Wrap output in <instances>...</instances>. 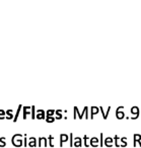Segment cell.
Instances as JSON below:
<instances>
[{"mask_svg": "<svg viewBox=\"0 0 141 148\" xmlns=\"http://www.w3.org/2000/svg\"><path fill=\"white\" fill-rule=\"evenodd\" d=\"M21 136H23V134L17 133V134L13 135V137L11 138V143H12V145H13L14 147H21L23 145V139H20Z\"/></svg>", "mask_w": 141, "mask_h": 148, "instance_id": "6da1fadb", "label": "cell"}, {"mask_svg": "<svg viewBox=\"0 0 141 148\" xmlns=\"http://www.w3.org/2000/svg\"><path fill=\"white\" fill-rule=\"evenodd\" d=\"M46 118V112L44 111V110H37V114H36V119L38 120H45Z\"/></svg>", "mask_w": 141, "mask_h": 148, "instance_id": "7a4b0ae2", "label": "cell"}, {"mask_svg": "<svg viewBox=\"0 0 141 148\" xmlns=\"http://www.w3.org/2000/svg\"><path fill=\"white\" fill-rule=\"evenodd\" d=\"M89 146L91 147H99L100 146V141H99V138L97 137H91L89 139Z\"/></svg>", "mask_w": 141, "mask_h": 148, "instance_id": "3957f363", "label": "cell"}, {"mask_svg": "<svg viewBox=\"0 0 141 148\" xmlns=\"http://www.w3.org/2000/svg\"><path fill=\"white\" fill-rule=\"evenodd\" d=\"M67 141H69V135H67L65 133L60 134V144H59L60 147H62L64 143H66Z\"/></svg>", "mask_w": 141, "mask_h": 148, "instance_id": "277c9868", "label": "cell"}, {"mask_svg": "<svg viewBox=\"0 0 141 148\" xmlns=\"http://www.w3.org/2000/svg\"><path fill=\"white\" fill-rule=\"evenodd\" d=\"M114 144V139L113 137H107L104 140V145L107 147H112Z\"/></svg>", "mask_w": 141, "mask_h": 148, "instance_id": "5b68a950", "label": "cell"}, {"mask_svg": "<svg viewBox=\"0 0 141 148\" xmlns=\"http://www.w3.org/2000/svg\"><path fill=\"white\" fill-rule=\"evenodd\" d=\"M38 140H39V143H38V146L39 147H42V144L45 147L48 146V139H47L46 137H40Z\"/></svg>", "mask_w": 141, "mask_h": 148, "instance_id": "8992f818", "label": "cell"}, {"mask_svg": "<svg viewBox=\"0 0 141 148\" xmlns=\"http://www.w3.org/2000/svg\"><path fill=\"white\" fill-rule=\"evenodd\" d=\"M73 146H74V147H82V138H80V137H75V138H74Z\"/></svg>", "mask_w": 141, "mask_h": 148, "instance_id": "52a82bcc", "label": "cell"}, {"mask_svg": "<svg viewBox=\"0 0 141 148\" xmlns=\"http://www.w3.org/2000/svg\"><path fill=\"white\" fill-rule=\"evenodd\" d=\"M100 112V108L97 107H91L90 108V119L92 120L93 119V116L96 115V114H99Z\"/></svg>", "mask_w": 141, "mask_h": 148, "instance_id": "ba28073f", "label": "cell"}, {"mask_svg": "<svg viewBox=\"0 0 141 148\" xmlns=\"http://www.w3.org/2000/svg\"><path fill=\"white\" fill-rule=\"evenodd\" d=\"M28 146L29 147H37L38 143H37V139L35 137H31L28 139Z\"/></svg>", "mask_w": 141, "mask_h": 148, "instance_id": "9c48e42d", "label": "cell"}, {"mask_svg": "<svg viewBox=\"0 0 141 148\" xmlns=\"http://www.w3.org/2000/svg\"><path fill=\"white\" fill-rule=\"evenodd\" d=\"M23 120L27 119V116L29 115V110H31V107H23Z\"/></svg>", "mask_w": 141, "mask_h": 148, "instance_id": "30bf717a", "label": "cell"}, {"mask_svg": "<svg viewBox=\"0 0 141 148\" xmlns=\"http://www.w3.org/2000/svg\"><path fill=\"white\" fill-rule=\"evenodd\" d=\"M125 113L123 112V110H120V111H116V118L118 120H123L125 118Z\"/></svg>", "mask_w": 141, "mask_h": 148, "instance_id": "8fae6325", "label": "cell"}, {"mask_svg": "<svg viewBox=\"0 0 141 148\" xmlns=\"http://www.w3.org/2000/svg\"><path fill=\"white\" fill-rule=\"evenodd\" d=\"M21 109H23V105H21V104H19V105H18V108H17V111H16L15 115H14V117H13V119H12V121H13L14 123H15V122H17V118H18L19 114H20Z\"/></svg>", "mask_w": 141, "mask_h": 148, "instance_id": "7c38bea8", "label": "cell"}, {"mask_svg": "<svg viewBox=\"0 0 141 148\" xmlns=\"http://www.w3.org/2000/svg\"><path fill=\"white\" fill-rule=\"evenodd\" d=\"M133 138H134V143H133V145L134 147H136V145H137V142L138 141H141V135L138 134V133H135L133 135Z\"/></svg>", "mask_w": 141, "mask_h": 148, "instance_id": "4fadbf2b", "label": "cell"}, {"mask_svg": "<svg viewBox=\"0 0 141 148\" xmlns=\"http://www.w3.org/2000/svg\"><path fill=\"white\" fill-rule=\"evenodd\" d=\"M130 112H131V115H133V116L140 115V111H139V108L138 107H132Z\"/></svg>", "mask_w": 141, "mask_h": 148, "instance_id": "5bb4252c", "label": "cell"}, {"mask_svg": "<svg viewBox=\"0 0 141 148\" xmlns=\"http://www.w3.org/2000/svg\"><path fill=\"white\" fill-rule=\"evenodd\" d=\"M62 113H63L62 110H56V111H55V114H56V117H55V120H61L62 118H63V116L61 115Z\"/></svg>", "mask_w": 141, "mask_h": 148, "instance_id": "9a60e30c", "label": "cell"}, {"mask_svg": "<svg viewBox=\"0 0 141 148\" xmlns=\"http://www.w3.org/2000/svg\"><path fill=\"white\" fill-rule=\"evenodd\" d=\"M83 143H84V146L85 147H89V137L87 135H84L83 137Z\"/></svg>", "mask_w": 141, "mask_h": 148, "instance_id": "2e32d148", "label": "cell"}, {"mask_svg": "<svg viewBox=\"0 0 141 148\" xmlns=\"http://www.w3.org/2000/svg\"><path fill=\"white\" fill-rule=\"evenodd\" d=\"M47 139H48V145H50V147H54V144H53L54 136H53V135H50V136L47 138Z\"/></svg>", "mask_w": 141, "mask_h": 148, "instance_id": "e0dca14e", "label": "cell"}, {"mask_svg": "<svg viewBox=\"0 0 141 148\" xmlns=\"http://www.w3.org/2000/svg\"><path fill=\"white\" fill-rule=\"evenodd\" d=\"M127 137H122L120 138V141H121V145L120 147H126L127 146Z\"/></svg>", "mask_w": 141, "mask_h": 148, "instance_id": "ac0fdd59", "label": "cell"}, {"mask_svg": "<svg viewBox=\"0 0 141 148\" xmlns=\"http://www.w3.org/2000/svg\"><path fill=\"white\" fill-rule=\"evenodd\" d=\"M31 111H32V120H35L36 119V107L35 105H32L31 107Z\"/></svg>", "mask_w": 141, "mask_h": 148, "instance_id": "d6986e66", "label": "cell"}, {"mask_svg": "<svg viewBox=\"0 0 141 148\" xmlns=\"http://www.w3.org/2000/svg\"><path fill=\"white\" fill-rule=\"evenodd\" d=\"M54 115H55V110L49 109L48 111H46V117H51V116H54Z\"/></svg>", "mask_w": 141, "mask_h": 148, "instance_id": "ffe728a7", "label": "cell"}, {"mask_svg": "<svg viewBox=\"0 0 141 148\" xmlns=\"http://www.w3.org/2000/svg\"><path fill=\"white\" fill-rule=\"evenodd\" d=\"M5 140H6V137H4V136H2L0 138V147H5L6 146Z\"/></svg>", "mask_w": 141, "mask_h": 148, "instance_id": "44dd1931", "label": "cell"}, {"mask_svg": "<svg viewBox=\"0 0 141 148\" xmlns=\"http://www.w3.org/2000/svg\"><path fill=\"white\" fill-rule=\"evenodd\" d=\"M114 141H115V146L116 147H120V144H119V140H120V137L118 135H115V137L113 138Z\"/></svg>", "mask_w": 141, "mask_h": 148, "instance_id": "7402d4cb", "label": "cell"}, {"mask_svg": "<svg viewBox=\"0 0 141 148\" xmlns=\"http://www.w3.org/2000/svg\"><path fill=\"white\" fill-rule=\"evenodd\" d=\"M45 120L47 123H53V122L55 121V117L54 116H51V117H46Z\"/></svg>", "mask_w": 141, "mask_h": 148, "instance_id": "603a6c76", "label": "cell"}, {"mask_svg": "<svg viewBox=\"0 0 141 148\" xmlns=\"http://www.w3.org/2000/svg\"><path fill=\"white\" fill-rule=\"evenodd\" d=\"M4 119H5V111L0 109V120H4Z\"/></svg>", "mask_w": 141, "mask_h": 148, "instance_id": "cb8c5ba5", "label": "cell"}, {"mask_svg": "<svg viewBox=\"0 0 141 148\" xmlns=\"http://www.w3.org/2000/svg\"><path fill=\"white\" fill-rule=\"evenodd\" d=\"M74 110H75V112H76V116H77V118H78V119H80V120H82V117H81V114L79 112L78 108L77 107H74Z\"/></svg>", "mask_w": 141, "mask_h": 148, "instance_id": "d4e9b609", "label": "cell"}, {"mask_svg": "<svg viewBox=\"0 0 141 148\" xmlns=\"http://www.w3.org/2000/svg\"><path fill=\"white\" fill-rule=\"evenodd\" d=\"M69 145L71 147H73V134L72 133L69 134Z\"/></svg>", "mask_w": 141, "mask_h": 148, "instance_id": "484cf974", "label": "cell"}, {"mask_svg": "<svg viewBox=\"0 0 141 148\" xmlns=\"http://www.w3.org/2000/svg\"><path fill=\"white\" fill-rule=\"evenodd\" d=\"M100 137H101V140H100V146L102 147V146H104V134L101 133V134H100Z\"/></svg>", "mask_w": 141, "mask_h": 148, "instance_id": "4316f807", "label": "cell"}, {"mask_svg": "<svg viewBox=\"0 0 141 148\" xmlns=\"http://www.w3.org/2000/svg\"><path fill=\"white\" fill-rule=\"evenodd\" d=\"M23 136H24V139H23V146L27 147V146H28V135H27V133H25Z\"/></svg>", "mask_w": 141, "mask_h": 148, "instance_id": "83f0119b", "label": "cell"}, {"mask_svg": "<svg viewBox=\"0 0 141 148\" xmlns=\"http://www.w3.org/2000/svg\"><path fill=\"white\" fill-rule=\"evenodd\" d=\"M111 107H109L108 109H107V113H105V118H104V120H107L108 119V116H109V114H110V111H111Z\"/></svg>", "mask_w": 141, "mask_h": 148, "instance_id": "f1b7e54d", "label": "cell"}, {"mask_svg": "<svg viewBox=\"0 0 141 148\" xmlns=\"http://www.w3.org/2000/svg\"><path fill=\"white\" fill-rule=\"evenodd\" d=\"M87 109H88L87 107H85V108L83 109V111H82V113H80V114H81V117H82V118H83V116H84V114H85V111H86V110H87Z\"/></svg>", "mask_w": 141, "mask_h": 148, "instance_id": "f546056e", "label": "cell"}, {"mask_svg": "<svg viewBox=\"0 0 141 148\" xmlns=\"http://www.w3.org/2000/svg\"><path fill=\"white\" fill-rule=\"evenodd\" d=\"M84 116H85V119H88V109L86 110V111H85V114H84Z\"/></svg>", "mask_w": 141, "mask_h": 148, "instance_id": "4dcf8cb0", "label": "cell"}, {"mask_svg": "<svg viewBox=\"0 0 141 148\" xmlns=\"http://www.w3.org/2000/svg\"><path fill=\"white\" fill-rule=\"evenodd\" d=\"M139 118V115H137V116H133V117H131V120H137Z\"/></svg>", "mask_w": 141, "mask_h": 148, "instance_id": "1f68e13d", "label": "cell"}, {"mask_svg": "<svg viewBox=\"0 0 141 148\" xmlns=\"http://www.w3.org/2000/svg\"><path fill=\"white\" fill-rule=\"evenodd\" d=\"M76 118H77V116H76V112H75V110L73 109V119L75 120V119H76Z\"/></svg>", "mask_w": 141, "mask_h": 148, "instance_id": "d6a6232c", "label": "cell"}, {"mask_svg": "<svg viewBox=\"0 0 141 148\" xmlns=\"http://www.w3.org/2000/svg\"><path fill=\"white\" fill-rule=\"evenodd\" d=\"M6 112H8V113H13V110H12V109H9V110H7Z\"/></svg>", "mask_w": 141, "mask_h": 148, "instance_id": "836d02e7", "label": "cell"}, {"mask_svg": "<svg viewBox=\"0 0 141 148\" xmlns=\"http://www.w3.org/2000/svg\"><path fill=\"white\" fill-rule=\"evenodd\" d=\"M137 144H139V146L141 147V141H138V142H137Z\"/></svg>", "mask_w": 141, "mask_h": 148, "instance_id": "e575fe53", "label": "cell"}]
</instances>
